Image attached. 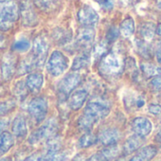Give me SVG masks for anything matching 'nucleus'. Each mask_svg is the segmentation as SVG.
<instances>
[{
    "instance_id": "obj_14",
    "label": "nucleus",
    "mask_w": 161,
    "mask_h": 161,
    "mask_svg": "<svg viewBox=\"0 0 161 161\" xmlns=\"http://www.w3.org/2000/svg\"><path fill=\"white\" fill-rule=\"evenodd\" d=\"M119 153H120L119 148L115 143L112 145H108L102 152L97 153L96 154L92 155V157H90L88 160H111L119 156Z\"/></svg>"
},
{
    "instance_id": "obj_22",
    "label": "nucleus",
    "mask_w": 161,
    "mask_h": 161,
    "mask_svg": "<svg viewBox=\"0 0 161 161\" xmlns=\"http://www.w3.org/2000/svg\"><path fill=\"white\" fill-rule=\"evenodd\" d=\"M14 145V137L9 132H2L0 134V156H2L10 151Z\"/></svg>"
},
{
    "instance_id": "obj_10",
    "label": "nucleus",
    "mask_w": 161,
    "mask_h": 161,
    "mask_svg": "<svg viewBox=\"0 0 161 161\" xmlns=\"http://www.w3.org/2000/svg\"><path fill=\"white\" fill-rule=\"evenodd\" d=\"M99 14L90 6H84L78 13V20L83 26L92 27L99 22Z\"/></svg>"
},
{
    "instance_id": "obj_7",
    "label": "nucleus",
    "mask_w": 161,
    "mask_h": 161,
    "mask_svg": "<svg viewBox=\"0 0 161 161\" xmlns=\"http://www.w3.org/2000/svg\"><path fill=\"white\" fill-rule=\"evenodd\" d=\"M20 18L23 26L27 28H32L38 24L37 14L34 11L31 0H21L20 1Z\"/></svg>"
},
{
    "instance_id": "obj_24",
    "label": "nucleus",
    "mask_w": 161,
    "mask_h": 161,
    "mask_svg": "<svg viewBox=\"0 0 161 161\" xmlns=\"http://www.w3.org/2000/svg\"><path fill=\"white\" fill-rule=\"evenodd\" d=\"M135 22L132 17L124 19L119 26V32L123 37H130L135 32Z\"/></svg>"
},
{
    "instance_id": "obj_29",
    "label": "nucleus",
    "mask_w": 161,
    "mask_h": 161,
    "mask_svg": "<svg viewBox=\"0 0 161 161\" xmlns=\"http://www.w3.org/2000/svg\"><path fill=\"white\" fill-rule=\"evenodd\" d=\"M28 86L26 85V83H22V82H19L16 84V86H14V94L16 96V98L20 101H23L26 97H27V94H28Z\"/></svg>"
},
{
    "instance_id": "obj_36",
    "label": "nucleus",
    "mask_w": 161,
    "mask_h": 161,
    "mask_svg": "<svg viewBox=\"0 0 161 161\" xmlns=\"http://www.w3.org/2000/svg\"><path fill=\"white\" fill-rule=\"evenodd\" d=\"M149 111L153 115L161 114V105L159 104H151L149 106Z\"/></svg>"
},
{
    "instance_id": "obj_38",
    "label": "nucleus",
    "mask_w": 161,
    "mask_h": 161,
    "mask_svg": "<svg viewBox=\"0 0 161 161\" xmlns=\"http://www.w3.org/2000/svg\"><path fill=\"white\" fill-rule=\"evenodd\" d=\"M9 125V120L8 119H0V134H1L5 128Z\"/></svg>"
},
{
    "instance_id": "obj_33",
    "label": "nucleus",
    "mask_w": 161,
    "mask_h": 161,
    "mask_svg": "<svg viewBox=\"0 0 161 161\" xmlns=\"http://www.w3.org/2000/svg\"><path fill=\"white\" fill-rule=\"evenodd\" d=\"M151 87L155 91H161V75H157L152 78L150 82Z\"/></svg>"
},
{
    "instance_id": "obj_1",
    "label": "nucleus",
    "mask_w": 161,
    "mask_h": 161,
    "mask_svg": "<svg viewBox=\"0 0 161 161\" xmlns=\"http://www.w3.org/2000/svg\"><path fill=\"white\" fill-rule=\"evenodd\" d=\"M109 114V108L103 103H90L86 105L85 112L80 116L78 125L84 131H90L93 126Z\"/></svg>"
},
{
    "instance_id": "obj_28",
    "label": "nucleus",
    "mask_w": 161,
    "mask_h": 161,
    "mask_svg": "<svg viewBox=\"0 0 161 161\" xmlns=\"http://www.w3.org/2000/svg\"><path fill=\"white\" fill-rule=\"evenodd\" d=\"M88 64H89V57L86 54H82L80 56H77L74 59L72 69L73 70H80V69L86 67V65H88Z\"/></svg>"
},
{
    "instance_id": "obj_13",
    "label": "nucleus",
    "mask_w": 161,
    "mask_h": 161,
    "mask_svg": "<svg viewBox=\"0 0 161 161\" xmlns=\"http://www.w3.org/2000/svg\"><path fill=\"white\" fill-rule=\"evenodd\" d=\"M132 127L136 135L144 138L149 136L152 131V122L147 118L138 117L133 120Z\"/></svg>"
},
{
    "instance_id": "obj_5",
    "label": "nucleus",
    "mask_w": 161,
    "mask_h": 161,
    "mask_svg": "<svg viewBox=\"0 0 161 161\" xmlns=\"http://www.w3.org/2000/svg\"><path fill=\"white\" fill-rule=\"evenodd\" d=\"M68 67V61L66 57L58 50H55L50 55L47 63V70L54 77L62 75Z\"/></svg>"
},
{
    "instance_id": "obj_39",
    "label": "nucleus",
    "mask_w": 161,
    "mask_h": 161,
    "mask_svg": "<svg viewBox=\"0 0 161 161\" xmlns=\"http://www.w3.org/2000/svg\"><path fill=\"white\" fill-rule=\"evenodd\" d=\"M6 42H7L6 38L2 34H0V49H3L6 47V44H7Z\"/></svg>"
},
{
    "instance_id": "obj_8",
    "label": "nucleus",
    "mask_w": 161,
    "mask_h": 161,
    "mask_svg": "<svg viewBox=\"0 0 161 161\" xmlns=\"http://www.w3.org/2000/svg\"><path fill=\"white\" fill-rule=\"evenodd\" d=\"M48 51V43L47 39L39 35L33 41V47H32V56L36 62L37 67H40L44 64L47 55Z\"/></svg>"
},
{
    "instance_id": "obj_30",
    "label": "nucleus",
    "mask_w": 161,
    "mask_h": 161,
    "mask_svg": "<svg viewBox=\"0 0 161 161\" xmlns=\"http://www.w3.org/2000/svg\"><path fill=\"white\" fill-rule=\"evenodd\" d=\"M53 37L55 40L60 43V44H65L68 41H70L71 35L68 31H64V30H56L55 32L53 33Z\"/></svg>"
},
{
    "instance_id": "obj_42",
    "label": "nucleus",
    "mask_w": 161,
    "mask_h": 161,
    "mask_svg": "<svg viewBox=\"0 0 161 161\" xmlns=\"http://www.w3.org/2000/svg\"><path fill=\"white\" fill-rule=\"evenodd\" d=\"M157 6L159 9H161V0H157Z\"/></svg>"
},
{
    "instance_id": "obj_31",
    "label": "nucleus",
    "mask_w": 161,
    "mask_h": 161,
    "mask_svg": "<svg viewBox=\"0 0 161 161\" xmlns=\"http://www.w3.org/2000/svg\"><path fill=\"white\" fill-rule=\"evenodd\" d=\"M31 47V43L29 40L26 39H21L17 42L14 43V49L17 50V51H26L30 48Z\"/></svg>"
},
{
    "instance_id": "obj_20",
    "label": "nucleus",
    "mask_w": 161,
    "mask_h": 161,
    "mask_svg": "<svg viewBox=\"0 0 161 161\" xmlns=\"http://www.w3.org/2000/svg\"><path fill=\"white\" fill-rule=\"evenodd\" d=\"M34 4L43 12L53 13L61 7L62 1L61 0H34Z\"/></svg>"
},
{
    "instance_id": "obj_26",
    "label": "nucleus",
    "mask_w": 161,
    "mask_h": 161,
    "mask_svg": "<svg viewBox=\"0 0 161 161\" xmlns=\"http://www.w3.org/2000/svg\"><path fill=\"white\" fill-rule=\"evenodd\" d=\"M142 72L149 78H153L157 75H161V67L153 64L145 63L141 64Z\"/></svg>"
},
{
    "instance_id": "obj_34",
    "label": "nucleus",
    "mask_w": 161,
    "mask_h": 161,
    "mask_svg": "<svg viewBox=\"0 0 161 161\" xmlns=\"http://www.w3.org/2000/svg\"><path fill=\"white\" fill-rule=\"evenodd\" d=\"M119 33H120V32H119V30H117L116 28L112 27V28L108 31V32H107V36H106L107 41H109V42H114V41L118 38V36H119Z\"/></svg>"
},
{
    "instance_id": "obj_25",
    "label": "nucleus",
    "mask_w": 161,
    "mask_h": 161,
    "mask_svg": "<svg viewBox=\"0 0 161 161\" xmlns=\"http://www.w3.org/2000/svg\"><path fill=\"white\" fill-rule=\"evenodd\" d=\"M156 32L155 25L153 23H144L139 29V34L144 41H150L153 38L154 33Z\"/></svg>"
},
{
    "instance_id": "obj_2",
    "label": "nucleus",
    "mask_w": 161,
    "mask_h": 161,
    "mask_svg": "<svg viewBox=\"0 0 161 161\" xmlns=\"http://www.w3.org/2000/svg\"><path fill=\"white\" fill-rule=\"evenodd\" d=\"M20 17L17 0H0V31H9Z\"/></svg>"
},
{
    "instance_id": "obj_19",
    "label": "nucleus",
    "mask_w": 161,
    "mask_h": 161,
    "mask_svg": "<svg viewBox=\"0 0 161 161\" xmlns=\"http://www.w3.org/2000/svg\"><path fill=\"white\" fill-rule=\"evenodd\" d=\"M157 153V150L154 146H145L137 151L136 155L131 158L132 161H146L153 158Z\"/></svg>"
},
{
    "instance_id": "obj_37",
    "label": "nucleus",
    "mask_w": 161,
    "mask_h": 161,
    "mask_svg": "<svg viewBox=\"0 0 161 161\" xmlns=\"http://www.w3.org/2000/svg\"><path fill=\"white\" fill-rule=\"evenodd\" d=\"M155 57L159 64H161V42L157 45L155 48Z\"/></svg>"
},
{
    "instance_id": "obj_4",
    "label": "nucleus",
    "mask_w": 161,
    "mask_h": 161,
    "mask_svg": "<svg viewBox=\"0 0 161 161\" xmlns=\"http://www.w3.org/2000/svg\"><path fill=\"white\" fill-rule=\"evenodd\" d=\"M58 131V122L55 119H50L46 121L41 127L35 130L29 138L30 143L34 144L39 141L48 139L52 136H55V134Z\"/></svg>"
},
{
    "instance_id": "obj_21",
    "label": "nucleus",
    "mask_w": 161,
    "mask_h": 161,
    "mask_svg": "<svg viewBox=\"0 0 161 161\" xmlns=\"http://www.w3.org/2000/svg\"><path fill=\"white\" fill-rule=\"evenodd\" d=\"M12 131L16 137H24L27 135L28 133L27 121L22 116H18L14 119L12 125Z\"/></svg>"
},
{
    "instance_id": "obj_9",
    "label": "nucleus",
    "mask_w": 161,
    "mask_h": 161,
    "mask_svg": "<svg viewBox=\"0 0 161 161\" xmlns=\"http://www.w3.org/2000/svg\"><path fill=\"white\" fill-rule=\"evenodd\" d=\"M82 82V77L78 73L67 74L59 84V93L64 97L69 96Z\"/></svg>"
},
{
    "instance_id": "obj_41",
    "label": "nucleus",
    "mask_w": 161,
    "mask_h": 161,
    "mask_svg": "<svg viewBox=\"0 0 161 161\" xmlns=\"http://www.w3.org/2000/svg\"><path fill=\"white\" fill-rule=\"evenodd\" d=\"M156 32L159 36H161V24H159L156 28Z\"/></svg>"
},
{
    "instance_id": "obj_17",
    "label": "nucleus",
    "mask_w": 161,
    "mask_h": 161,
    "mask_svg": "<svg viewBox=\"0 0 161 161\" xmlns=\"http://www.w3.org/2000/svg\"><path fill=\"white\" fill-rule=\"evenodd\" d=\"M119 132L115 128L104 129L98 136L99 141H101V143L105 146L115 144L119 140Z\"/></svg>"
},
{
    "instance_id": "obj_16",
    "label": "nucleus",
    "mask_w": 161,
    "mask_h": 161,
    "mask_svg": "<svg viewBox=\"0 0 161 161\" xmlns=\"http://www.w3.org/2000/svg\"><path fill=\"white\" fill-rule=\"evenodd\" d=\"M44 83V77L41 73H31L26 79L28 89L32 94H38Z\"/></svg>"
},
{
    "instance_id": "obj_27",
    "label": "nucleus",
    "mask_w": 161,
    "mask_h": 161,
    "mask_svg": "<svg viewBox=\"0 0 161 161\" xmlns=\"http://www.w3.org/2000/svg\"><path fill=\"white\" fill-rule=\"evenodd\" d=\"M98 140H99L98 137L94 134H92V133H86V134H85L82 137L80 138V140H79V146L80 148H88V147L96 144Z\"/></svg>"
},
{
    "instance_id": "obj_15",
    "label": "nucleus",
    "mask_w": 161,
    "mask_h": 161,
    "mask_svg": "<svg viewBox=\"0 0 161 161\" xmlns=\"http://www.w3.org/2000/svg\"><path fill=\"white\" fill-rule=\"evenodd\" d=\"M87 92L86 90H77L74 93L69 95L68 98V106L72 109V110H79L80 109L86 99H87Z\"/></svg>"
},
{
    "instance_id": "obj_40",
    "label": "nucleus",
    "mask_w": 161,
    "mask_h": 161,
    "mask_svg": "<svg viewBox=\"0 0 161 161\" xmlns=\"http://www.w3.org/2000/svg\"><path fill=\"white\" fill-rule=\"evenodd\" d=\"M155 140L157 141V142H159V143H161V130L158 132V134L156 135V136H155Z\"/></svg>"
},
{
    "instance_id": "obj_35",
    "label": "nucleus",
    "mask_w": 161,
    "mask_h": 161,
    "mask_svg": "<svg viewBox=\"0 0 161 161\" xmlns=\"http://www.w3.org/2000/svg\"><path fill=\"white\" fill-rule=\"evenodd\" d=\"M95 1L98 2L105 10H110L113 8V1L112 0H95Z\"/></svg>"
},
{
    "instance_id": "obj_3",
    "label": "nucleus",
    "mask_w": 161,
    "mask_h": 161,
    "mask_svg": "<svg viewBox=\"0 0 161 161\" xmlns=\"http://www.w3.org/2000/svg\"><path fill=\"white\" fill-rule=\"evenodd\" d=\"M99 68L105 76H115L122 70V61L118 54L111 52L102 58Z\"/></svg>"
},
{
    "instance_id": "obj_18",
    "label": "nucleus",
    "mask_w": 161,
    "mask_h": 161,
    "mask_svg": "<svg viewBox=\"0 0 161 161\" xmlns=\"http://www.w3.org/2000/svg\"><path fill=\"white\" fill-rule=\"evenodd\" d=\"M142 140H143V137H141L137 135L129 137L123 145V149H122L123 153L125 155H129V154L135 153L136 151H137L142 145V142H143Z\"/></svg>"
},
{
    "instance_id": "obj_6",
    "label": "nucleus",
    "mask_w": 161,
    "mask_h": 161,
    "mask_svg": "<svg viewBox=\"0 0 161 161\" xmlns=\"http://www.w3.org/2000/svg\"><path fill=\"white\" fill-rule=\"evenodd\" d=\"M47 102L43 97H36L29 104V114L35 123L42 122L47 114Z\"/></svg>"
},
{
    "instance_id": "obj_12",
    "label": "nucleus",
    "mask_w": 161,
    "mask_h": 161,
    "mask_svg": "<svg viewBox=\"0 0 161 161\" xmlns=\"http://www.w3.org/2000/svg\"><path fill=\"white\" fill-rule=\"evenodd\" d=\"M16 70V58L12 53H7L3 56L1 64L2 76L5 80H10Z\"/></svg>"
},
{
    "instance_id": "obj_32",
    "label": "nucleus",
    "mask_w": 161,
    "mask_h": 161,
    "mask_svg": "<svg viewBox=\"0 0 161 161\" xmlns=\"http://www.w3.org/2000/svg\"><path fill=\"white\" fill-rule=\"evenodd\" d=\"M14 106H15V103L14 101L0 103V116L9 113L13 108H14Z\"/></svg>"
},
{
    "instance_id": "obj_23",
    "label": "nucleus",
    "mask_w": 161,
    "mask_h": 161,
    "mask_svg": "<svg viewBox=\"0 0 161 161\" xmlns=\"http://www.w3.org/2000/svg\"><path fill=\"white\" fill-rule=\"evenodd\" d=\"M36 67H37L36 62L31 54L30 57H27L25 60H23L21 62V64H19V66L17 68V72H18V75H24L26 73L31 72V70H33Z\"/></svg>"
},
{
    "instance_id": "obj_11",
    "label": "nucleus",
    "mask_w": 161,
    "mask_h": 161,
    "mask_svg": "<svg viewBox=\"0 0 161 161\" xmlns=\"http://www.w3.org/2000/svg\"><path fill=\"white\" fill-rule=\"evenodd\" d=\"M95 31L92 29V27L85 26V28L79 30L76 37V42L80 47L88 48L92 46L95 40Z\"/></svg>"
}]
</instances>
